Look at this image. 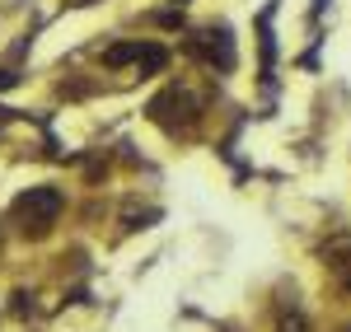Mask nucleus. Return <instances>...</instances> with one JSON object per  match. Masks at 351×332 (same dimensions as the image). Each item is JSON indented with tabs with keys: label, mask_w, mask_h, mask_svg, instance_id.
Masks as SVG:
<instances>
[{
	"label": "nucleus",
	"mask_w": 351,
	"mask_h": 332,
	"mask_svg": "<svg viewBox=\"0 0 351 332\" xmlns=\"http://www.w3.org/2000/svg\"><path fill=\"white\" fill-rule=\"evenodd\" d=\"M276 332H314V328H309V318H304V314L291 305V309H281V318H276Z\"/></svg>",
	"instance_id": "7"
},
{
	"label": "nucleus",
	"mask_w": 351,
	"mask_h": 332,
	"mask_svg": "<svg viewBox=\"0 0 351 332\" xmlns=\"http://www.w3.org/2000/svg\"><path fill=\"white\" fill-rule=\"evenodd\" d=\"M61 206H66V196H61V188H28L19 201H14V220H19V229L24 234H47L56 225V216H61Z\"/></svg>",
	"instance_id": "2"
},
{
	"label": "nucleus",
	"mask_w": 351,
	"mask_h": 332,
	"mask_svg": "<svg viewBox=\"0 0 351 332\" xmlns=\"http://www.w3.org/2000/svg\"><path fill=\"white\" fill-rule=\"evenodd\" d=\"M155 220H160L155 206H145V211H127V216H122V229H150Z\"/></svg>",
	"instance_id": "8"
},
{
	"label": "nucleus",
	"mask_w": 351,
	"mask_h": 332,
	"mask_svg": "<svg viewBox=\"0 0 351 332\" xmlns=\"http://www.w3.org/2000/svg\"><path fill=\"white\" fill-rule=\"evenodd\" d=\"M145 117H150L160 131L178 136V131H192V127H197V117H202V103H197V94H192L188 84H164L160 94L150 99Z\"/></svg>",
	"instance_id": "1"
},
{
	"label": "nucleus",
	"mask_w": 351,
	"mask_h": 332,
	"mask_svg": "<svg viewBox=\"0 0 351 332\" xmlns=\"http://www.w3.org/2000/svg\"><path fill=\"white\" fill-rule=\"evenodd\" d=\"M19 84V71H10V66H0V89H14Z\"/></svg>",
	"instance_id": "11"
},
{
	"label": "nucleus",
	"mask_w": 351,
	"mask_h": 332,
	"mask_svg": "<svg viewBox=\"0 0 351 332\" xmlns=\"http://www.w3.org/2000/svg\"><path fill=\"white\" fill-rule=\"evenodd\" d=\"M141 47H145V42H112L108 52H104V66H108V71L136 66V61H141Z\"/></svg>",
	"instance_id": "5"
},
{
	"label": "nucleus",
	"mask_w": 351,
	"mask_h": 332,
	"mask_svg": "<svg viewBox=\"0 0 351 332\" xmlns=\"http://www.w3.org/2000/svg\"><path fill=\"white\" fill-rule=\"evenodd\" d=\"M33 309V295L28 290H14V314H28Z\"/></svg>",
	"instance_id": "10"
},
{
	"label": "nucleus",
	"mask_w": 351,
	"mask_h": 332,
	"mask_svg": "<svg viewBox=\"0 0 351 332\" xmlns=\"http://www.w3.org/2000/svg\"><path fill=\"white\" fill-rule=\"evenodd\" d=\"M337 277H342V290L351 295V267H347V272H337Z\"/></svg>",
	"instance_id": "12"
},
{
	"label": "nucleus",
	"mask_w": 351,
	"mask_h": 332,
	"mask_svg": "<svg viewBox=\"0 0 351 332\" xmlns=\"http://www.w3.org/2000/svg\"><path fill=\"white\" fill-rule=\"evenodd\" d=\"M155 24H160V28H183V10H160Z\"/></svg>",
	"instance_id": "9"
},
{
	"label": "nucleus",
	"mask_w": 351,
	"mask_h": 332,
	"mask_svg": "<svg viewBox=\"0 0 351 332\" xmlns=\"http://www.w3.org/2000/svg\"><path fill=\"white\" fill-rule=\"evenodd\" d=\"M136 66H141L145 75H160L164 66H169V52H164L160 42H145V47H141V61H136Z\"/></svg>",
	"instance_id": "6"
},
{
	"label": "nucleus",
	"mask_w": 351,
	"mask_h": 332,
	"mask_svg": "<svg viewBox=\"0 0 351 332\" xmlns=\"http://www.w3.org/2000/svg\"><path fill=\"white\" fill-rule=\"evenodd\" d=\"M319 257H324V267H332V272H347L351 267V229L328 234V244L319 248Z\"/></svg>",
	"instance_id": "4"
},
{
	"label": "nucleus",
	"mask_w": 351,
	"mask_h": 332,
	"mask_svg": "<svg viewBox=\"0 0 351 332\" xmlns=\"http://www.w3.org/2000/svg\"><path fill=\"white\" fill-rule=\"evenodd\" d=\"M183 47H188L192 61H206L211 71H220V75H230V71L239 66V52H234V33H230V24L202 28V33H192Z\"/></svg>",
	"instance_id": "3"
}]
</instances>
